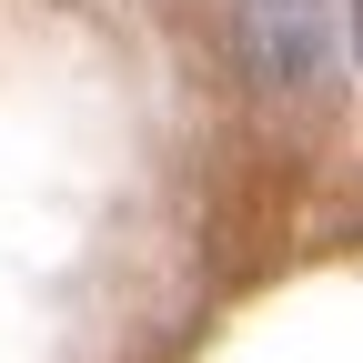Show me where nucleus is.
<instances>
[{
    "mask_svg": "<svg viewBox=\"0 0 363 363\" xmlns=\"http://www.w3.org/2000/svg\"><path fill=\"white\" fill-rule=\"evenodd\" d=\"M242 61L272 91H323L353 71V0H242Z\"/></svg>",
    "mask_w": 363,
    "mask_h": 363,
    "instance_id": "f257e3e1",
    "label": "nucleus"
}]
</instances>
